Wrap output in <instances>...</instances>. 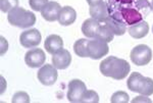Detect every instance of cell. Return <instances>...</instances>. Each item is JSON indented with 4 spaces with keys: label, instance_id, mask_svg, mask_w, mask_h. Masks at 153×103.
<instances>
[{
    "label": "cell",
    "instance_id": "1",
    "mask_svg": "<svg viewBox=\"0 0 153 103\" xmlns=\"http://www.w3.org/2000/svg\"><path fill=\"white\" fill-rule=\"evenodd\" d=\"M99 70L105 77L112 78L114 80H123L129 75L131 67L127 60L115 56H109L101 61Z\"/></svg>",
    "mask_w": 153,
    "mask_h": 103
},
{
    "label": "cell",
    "instance_id": "2",
    "mask_svg": "<svg viewBox=\"0 0 153 103\" xmlns=\"http://www.w3.org/2000/svg\"><path fill=\"white\" fill-rule=\"evenodd\" d=\"M127 86L132 92H138L144 96L153 94V80L151 78L144 77L138 72L131 73Z\"/></svg>",
    "mask_w": 153,
    "mask_h": 103
},
{
    "label": "cell",
    "instance_id": "3",
    "mask_svg": "<svg viewBox=\"0 0 153 103\" xmlns=\"http://www.w3.org/2000/svg\"><path fill=\"white\" fill-rule=\"evenodd\" d=\"M7 21L12 26L19 27L21 29H27L35 24L36 16L32 11L18 6L8 12Z\"/></svg>",
    "mask_w": 153,
    "mask_h": 103
},
{
    "label": "cell",
    "instance_id": "4",
    "mask_svg": "<svg viewBox=\"0 0 153 103\" xmlns=\"http://www.w3.org/2000/svg\"><path fill=\"white\" fill-rule=\"evenodd\" d=\"M131 60L138 67L146 65L152 59V50L145 44H139L132 49L130 54Z\"/></svg>",
    "mask_w": 153,
    "mask_h": 103
},
{
    "label": "cell",
    "instance_id": "5",
    "mask_svg": "<svg viewBox=\"0 0 153 103\" xmlns=\"http://www.w3.org/2000/svg\"><path fill=\"white\" fill-rule=\"evenodd\" d=\"M109 51L108 44L102 40L94 38L93 40L88 41L87 44V52L88 57L92 59H100L101 57H104Z\"/></svg>",
    "mask_w": 153,
    "mask_h": 103
},
{
    "label": "cell",
    "instance_id": "6",
    "mask_svg": "<svg viewBox=\"0 0 153 103\" xmlns=\"http://www.w3.org/2000/svg\"><path fill=\"white\" fill-rule=\"evenodd\" d=\"M39 82L45 86H52L55 84L58 78L57 68L54 67L53 64H45L42 65L37 73Z\"/></svg>",
    "mask_w": 153,
    "mask_h": 103
},
{
    "label": "cell",
    "instance_id": "7",
    "mask_svg": "<svg viewBox=\"0 0 153 103\" xmlns=\"http://www.w3.org/2000/svg\"><path fill=\"white\" fill-rule=\"evenodd\" d=\"M87 88L83 81L81 80H71L68 83V99L70 102H80L82 99L84 93L86 92Z\"/></svg>",
    "mask_w": 153,
    "mask_h": 103
},
{
    "label": "cell",
    "instance_id": "8",
    "mask_svg": "<svg viewBox=\"0 0 153 103\" xmlns=\"http://www.w3.org/2000/svg\"><path fill=\"white\" fill-rule=\"evenodd\" d=\"M42 36L37 29H30L23 32L19 36V42L25 48L37 47L41 43Z\"/></svg>",
    "mask_w": 153,
    "mask_h": 103
},
{
    "label": "cell",
    "instance_id": "9",
    "mask_svg": "<svg viewBox=\"0 0 153 103\" xmlns=\"http://www.w3.org/2000/svg\"><path fill=\"white\" fill-rule=\"evenodd\" d=\"M46 60V55L42 49L35 48L31 49L25 55V62L30 67H40L44 64Z\"/></svg>",
    "mask_w": 153,
    "mask_h": 103
},
{
    "label": "cell",
    "instance_id": "10",
    "mask_svg": "<svg viewBox=\"0 0 153 103\" xmlns=\"http://www.w3.org/2000/svg\"><path fill=\"white\" fill-rule=\"evenodd\" d=\"M62 7L60 4L55 1H49L45 6L42 8L41 14L43 19L47 21H55L58 19L59 12H60Z\"/></svg>",
    "mask_w": 153,
    "mask_h": 103
},
{
    "label": "cell",
    "instance_id": "11",
    "mask_svg": "<svg viewBox=\"0 0 153 103\" xmlns=\"http://www.w3.org/2000/svg\"><path fill=\"white\" fill-rule=\"evenodd\" d=\"M71 63V55L66 49H61L52 56V64L57 70H65Z\"/></svg>",
    "mask_w": 153,
    "mask_h": 103
},
{
    "label": "cell",
    "instance_id": "12",
    "mask_svg": "<svg viewBox=\"0 0 153 103\" xmlns=\"http://www.w3.org/2000/svg\"><path fill=\"white\" fill-rule=\"evenodd\" d=\"M90 16L93 19H97L100 23H104L105 19L109 16V11H108V5L104 1H101L95 5L90 6L89 9Z\"/></svg>",
    "mask_w": 153,
    "mask_h": 103
},
{
    "label": "cell",
    "instance_id": "13",
    "mask_svg": "<svg viewBox=\"0 0 153 103\" xmlns=\"http://www.w3.org/2000/svg\"><path fill=\"white\" fill-rule=\"evenodd\" d=\"M44 47L50 54H55L61 49H63V41L62 38L58 35H49L45 40Z\"/></svg>",
    "mask_w": 153,
    "mask_h": 103
},
{
    "label": "cell",
    "instance_id": "14",
    "mask_svg": "<svg viewBox=\"0 0 153 103\" xmlns=\"http://www.w3.org/2000/svg\"><path fill=\"white\" fill-rule=\"evenodd\" d=\"M76 12L71 6H63L59 12L58 23L62 26H71L76 21Z\"/></svg>",
    "mask_w": 153,
    "mask_h": 103
},
{
    "label": "cell",
    "instance_id": "15",
    "mask_svg": "<svg viewBox=\"0 0 153 103\" xmlns=\"http://www.w3.org/2000/svg\"><path fill=\"white\" fill-rule=\"evenodd\" d=\"M100 26V21H98L97 19L93 18L88 19L82 24V33L87 38H95Z\"/></svg>",
    "mask_w": 153,
    "mask_h": 103
},
{
    "label": "cell",
    "instance_id": "16",
    "mask_svg": "<svg viewBox=\"0 0 153 103\" xmlns=\"http://www.w3.org/2000/svg\"><path fill=\"white\" fill-rule=\"evenodd\" d=\"M128 31H129L130 36L133 38L142 39L145 36H147L148 32H149V24H147V21H142L140 23L133 24V26H130Z\"/></svg>",
    "mask_w": 153,
    "mask_h": 103
},
{
    "label": "cell",
    "instance_id": "17",
    "mask_svg": "<svg viewBox=\"0 0 153 103\" xmlns=\"http://www.w3.org/2000/svg\"><path fill=\"white\" fill-rule=\"evenodd\" d=\"M105 24L108 26L111 31L113 32L114 35H117V36H122L127 32V24L123 21H117V19H112L111 16H108L107 19H105Z\"/></svg>",
    "mask_w": 153,
    "mask_h": 103
},
{
    "label": "cell",
    "instance_id": "18",
    "mask_svg": "<svg viewBox=\"0 0 153 103\" xmlns=\"http://www.w3.org/2000/svg\"><path fill=\"white\" fill-rule=\"evenodd\" d=\"M113 37H114V34H113V32L111 31V29L108 26L104 24V26H100L95 38L108 43V42H111L113 40Z\"/></svg>",
    "mask_w": 153,
    "mask_h": 103
},
{
    "label": "cell",
    "instance_id": "19",
    "mask_svg": "<svg viewBox=\"0 0 153 103\" xmlns=\"http://www.w3.org/2000/svg\"><path fill=\"white\" fill-rule=\"evenodd\" d=\"M87 39H79L74 44V51L78 56L80 57H88L87 52Z\"/></svg>",
    "mask_w": 153,
    "mask_h": 103
},
{
    "label": "cell",
    "instance_id": "20",
    "mask_svg": "<svg viewBox=\"0 0 153 103\" xmlns=\"http://www.w3.org/2000/svg\"><path fill=\"white\" fill-rule=\"evenodd\" d=\"M135 7L140 11V13L143 16V18H146L150 11L152 10V6L148 2V0H135Z\"/></svg>",
    "mask_w": 153,
    "mask_h": 103
},
{
    "label": "cell",
    "instance_id": "21",
    "mask_svg": "<svg viewBox=\"0 0 153 103\" xmlns=\"http://www.w3.org/2000/svg\"><path fill=\"white\" fill-rule=\"evenodd\" d=\"M81 103H98L99 102V96L95 91L93 90H86L84 93L82 99H81Z\"/></svg>",
    "mask_w": 153,
    "mask_h": 103
},
{
    "label": "cell",
    "instance_id": "22",
    "mask_svg": "<svg viewBox=\"0 0 153 103\" xmlns=\"http://www.w3.org/2000/svg\"><path fill=\"white\" fill-rule=\"evenodd\" d=\"M19 6V0H0V8L2 12H9Z\"/></svg>",
    "mask_w": 153,
    "mask_h": 103
},
{
    "label": "cell",
    "instance_id": "23",
    "mask_svg": "<svg viewBox=\"0 0 153 103\" xmlns=\"http://www.w3.org/2000/svg\"><path fill=\"white\" fill-rule=\"evenodd\" d=\"M130 97L129 94L124 91H117L114 94H112L111 98H110V102L112 103H127L129 102Z\"/></svg>",
    "mask_w": 153,
    "mask_h": 103
},
{
    "label": "cell",
    "instance_id": "24",
    "mask_svg": "<svg viewBox=\"0 0 153 103\" xmlns=\"http://www.w3.org/2000/svg\"><path fill=\"white\" fill-rule=\"evenodd\" d=\"M11 101L13 103H29L30 97L26 92L19 91V92H16V94L13 95Z\"/></svg>",
    "mask_w": 153,
    "mask_h": 103
},
{
    "label": "cell",
    "instance_id": "25",
    "mask_svg": "<svg viewBox=\"0 0 153 103\" xmlns=\"http://www.w3.org/2000/svg\"><path fill=\"white\" fill-rule=\"evenodd\" d=\"M48 0H29L31 8L35 11H41L42 8L48 3Z\"/></svg>",
    "mask_w": 153,
    "mask_h": 103
},
{
    "label": "cell",
    "instance_id": "26",
    "mask_svg": "<svg viewBox=\"0 0 153 103\" xmlns=\"http://www.w3.org/2000/svg\"><path fill=\"white\" fill-rule=\"evenodd\" d=\"M7 48H8V44L5 41L4 37H1V55H3L5 51H7Z\"/></svg>",
    "mask_w": 153,
    "mask_h": 103
},
{
    "label": "cell",
    "instance_id": "27",
    "mask_svg": "<svg viewBox=\"0 0 153 103\" xmlns=\"http://www.w3.org/2000/svg\"><path fill=\"white\" fill-rule=\"evenodd\" d=\"M139 101H143V102H151L149 99H145V97L140 96V97H136V99L133 100L132 102H139Z\"/></svg>",
    "mask_w": 153,
    "mask_h": 103
},
{
    "label": "cell",
    "instance_id": "28",
    "mask_svg": "<svg viewBox=\"0 0 153 103\" xmlns=\"http://www.w3.org/2000/svg\"><path fill=\"white\" fill-rule=\"evenodd\" d=\"M120 4H132L135 2V0H115Z\"/></svg>",
    "mask_w": 153,
    "mask_h": 103
},
{
    "label": "cell",
    "instance_id": "29",
    "mask_svg": "<svg viewBox=\"0 0 153 103\" xmlns=\"http://www.w3.org/2000/svg\"><path fill=\"white\" fill-rule=\"evenodd\" d=\"M86 1L88 2L89 5L92 6V5H95V4L99 3V2H101V1H102V0H86Z\"/></svg>",
    "mask_w": 153,
    "mask_h": 103
},
{
    "label": "cell",
    "instance_id": "30",
    "mask_svg": "<svg viewBox=\"0 0 153 103\" xmlns=\"http://www.w3.org/2000/svg\"><path fill=\"white\" fill-rule=\"evenodd\" d=\"M151 6H152V10H153V0H152V3H151Z\"/></svg>",
    "mask_w": 153,
    "mask_h": 103
},
{
    "label": "cell",
    "instance_id": "31",
    "mask_svg": "<svg viewBox=\"0 0 153 103\" xmlns=\"http://www.w3.org/2000/svg\"><path fill=\"white\" fill-rule=\"evenodd\" d=\"M152 33H153V27H152Z\"/></svg>",
    "mask_w": 153,
    "mask_h": 103
}]
</instances>
